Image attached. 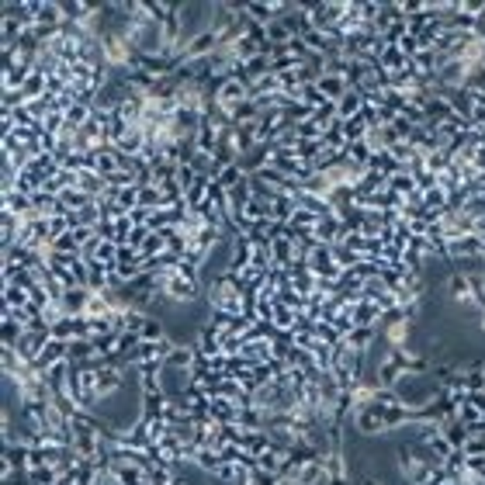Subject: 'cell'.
Instances as JSON below:
<instances>
[{"mask_svg":"<svg viewBox=\"0 0 485 485\" xmlns=\"http://www.w3.org/2000/svg\"><path fill=\"white\" fill-rule=\"evenodd\" d=\"M368 132H371V125H368L364 115H354V118L343 122V135H347V142H364Z\"/></svg>","mask_w":485,"mask_h":485,"instance_id":"cell-8","label":"cell"},{"mask_svg":"<svg viewBox=\"0 0 485 485\" xmlns=\"http://www.w3.org/2000/svg\"><path fill=\"white\" fill-rule=\"evenodd\" d=\"M447 292L454 302H471V278L468 274H450L447 278Z\"/></svg>","mask_w":485,"mask_h":485,"instance_id":"cell-9","label":"cell"},{"mask_svg":"<svg viewBox=\"0 0 485 485\" xmlns=\"http://www.w3.org/2000/svg\"><path fill=\"white\" fill-rule=\"evenodd\" d=\"M91 295H94V292H87V288H73V292H66V298L59 302V305H63V316H84Z\"/></svg>","mask_w":485,"mask_h":485,"instance_id":"cell-5","label":"cell"},{"mask_svg":"<svg viewBox=\"0 0 485 485\" xmlns=\"http://www.w3.org/2000/svg\"><path fill=\"white\" fill-rule=\"evenodd\" d=\"M464 454H468V457H485V437H468Z\"/></svg>","mask_w":485,"mask_h":485,"instance_id":"cell-23","label":"cell"},{"mask_svg":"<svg viewBox=\"0 0 485 485\" xmlns=\"http://www.w3.org/2000/svg\"><path fill=\"white\" fill-rule=\"evenodd\" d=\"M4 211H11V215H18V218H28V215H35L32 194H21L18 187L4 191Z\"/></svg>","mask_w":485,"mask_h":485,"instance_id":"cell-2","label":"cell"},{"mask_svg":"<svg viewBox=\"0 0 485 485\" xmlns=\"http://www.w3.org/2000/svg\"><path fill=\"white\" fill-rule=\"evenodd\" d=\"M350 319H354V326H368V330H378L381 326V309L374 305V302H357L354 309H350Z\"/></svg>","mask_w":485,"mask_h":485,"instance_id":"cell-3","label":"cell"},{"mask_svg":"<svg viewBox=\"0 0 485 485\" xmlns=\"http://www.w3.org/2000/svg\"><path fill=\"white\" fill-rule=\"evenodd\" d=\"M250 173L247 170H242L239 163H232V167H225V170H218V177H215V184L218 187H225V191H232V187H239L242 180H247Z\"/></svg>","mask_w":485,"mask_h":485,"instance_id":"cell-10","label":"cell"},{"mask_svg":"<svg viewBox=\"0 0 485 485\" xmlns=\"http://www.w3.org/2000/svg\"><path fill=\"white\" fill-rule=\"evenodd\" d=\"M94 198L87 194V191H80V187H70V191H63L59 194V205H63V211L70 215V211H80V208H87Z\"/></svg>","mask_w":485,"mask_h":485,"instance_id":"cell-7","label":"cell"},{"mask_svg":"<svg viewBox=\"0 0 485 485\" xmlns=\"http://www.w3.org/2000/svg\"><path fill=\"white\" fill-rule=\"evenodd\" d=\"M374 336H378V330H368V326H354V330H350V336H347V347H354L357 354H368V350L374 347Z\"/></svg>","mask_w":485,"mask_h":485,"instance_id":"cell-6","label":"cell"},{"mask_svg":"<svg viewBox=\"0 0 485 485\" xmlns=\"http://www.w3.org/2000/svg\"><path fill=\"white\" fill-rule=\"evenodd\" d=\"M340 118V111H336V101H323L316 111H312V122L319 125V129H326L330 122H336Z\"/></svg>","mask_w":485,"mask_h":485,"instance_id":"cell-18","label":"cell"},{"mask_svg":"<svg viewBox=\"0 0 485 485\" xmlns=\"http://www.w3.org/2000/svg\"><path fill=\"white\" fill-rule=\"evenodd\" d=\"M319 91H323V97H326V101H340L350 87H347V80H343V77H319Z\"/></svg>","mask_w":485,"mask_h":485,"instance_id":"cell-12","label":"cell"},{"mask_svg":"<svg viewBox=\"0 0 485 485\" xmlns=\"http://www.w3.org/2000/svg\"><path fill=\"white\" fill-rule=\"evenodd\" d=\"M298 101H302V104H309V108L316 111V108H319V104H323L326 97H323V91H319V84H305V87L298 91Z\"/></svg>","mask_w":485,"mask_h":485,"instance_id":"cell-21","label":"cell"},{"mask_svg":"<svg viewBox=\"0 0 485 485\" xmlns=\"http://www.w3.org/2000/svg\"><path fill=\"white\" fill-rule=\"evenodd\" d=\"M59 482V471L53 464H42V468H28V485H56Z\"/></svg>","mask_w":485,"mask_h":485,"instance_id":"cell-16","label":"cell"},{"mask_svg":"<svg viewBox=\"0 0 485 485\" xmlns=\"http://www.w3.org/2000/svg\"><path fill=\"white\" fill-rule=\"evenodd\" d=\"M361 108H364V97L357 94V91H347L340 101H336V111H340V118L347 122V118H354V115H361Z\"/></svg>","mask_w":485,"mask_h":485,"instance_id":"cell-13","label":"cell"},{"mask_svg":"<svg viewBox=\"0 0 485 485\" xmlns=\"http://www.w3.org/2000/svg\"><path fill=\"white\" fill-rule=\"evenodd\" d=\"M316 340L326 343V347H336V343H343V333L333 323H316Z\"/></svg>","mask_w":485,"mask_h":485,"instance_id":"cell-19","label":"cell"},{"mask_svg":"<svg viewBox=\"0 0 485 485\" xmlns=\"http://www.w3.org/2000/svg\"><path fill=\"white\" fill-rule=\"evenodd\" d=\"M271 323H274V330L292 333V330H295V323H298V316H295L288 305H281V302H278V309H274V319H271Z\"/></svg>","mask_w":485,"mask_h":485,"instance_id":"cell-17","label":"cell"},{"mask_svg":"<svg viewBox=\"0 0 485 485\" xmlns=\"http://www.w3.org/2000/svg\"><path fill=\"white\" fill-rule=\"evenodd\" d=\"M94 357H97V350L91 340H70V364H87Z\"/></svg>","mask_w":485,"mask_h":485,"instance_id":"cell-15","label":"cell"},{"mask_svg":"<svg viewBox=\"0 0 485 485\" xmlns=\"http://www.w3.org/2000/svg\"><path fill=\"white\" fill-rule=\"evenodd\" d=\"M94 229H97V236H101V239L115 242V222H111V218H101V222H97ZM115 247H118V242H115Z\"/></svg>","mask_w":485,"mask_h":485,"instance_id":"cell-24","label":"cell"},{"mask_svg":"<svg viewBox=\"0 0 485 485\" xmlns=\"http://www.w3.org/2000/svg\"><path fill=\"white\" fill-rule=\"evenodd\" d=\"M32 305V295L18 285H4V309H28Z\"/></svg>","mask_w":485,"mask_h":485,"instance_id":"cell-14","label":"cell"},{"mask_svg":"<svg viewBox=\"0 0 485 485\" xmlns=\"http://www.w3.org/2000/svg\"><path fill=\"white\" fill-rule=\"evenodd\" d=\"M364 485H385V482H378V478H371V475H368V478H364Z\"/></svg>","mask_w":485,"mask_h":485,"instance_id":"cell-26","label":"cell"},{"mask_svg":"<svg viewBox=\"0 0 485 485\" xmlns=\"http://www.w3.org/2000/svg\"><path fill=\"white\" fill-rule=\"evenodd\" d=\"M309 271L316 278H326V281H336L343 274L340 264H336V257H333V247H326V242H319V247L309 254Z\"/></svg>","mask_w":485,"mask_h":485,"instance_id":"cell-1","label":"cell"},{"mask_svg":"<svg viewBox=\"0 0 485 485\" xmlns=\"http://www.w3.org/2000/svg\"><path fill=\"white\" fill-rule=\"evenodd\" d=\"M139 333H142V340H163V336H167V330H163V323H160L156 316H149V319L142 323Z\"/></svg>","mask_w":485,"mask_h":485,"instance_id":"cell-22","label":"cell"},{"mask_svg":"<svg viewBox=\"0 0 485 485\" xmlns=\"http://www.w3.org/2000/svg\"><path fill=\"white\" fill-rule=\"evenodd\" d=\"M229 115H232V125H254V122L260 118V108H257V104H254V101L247 97L242 104H236V108H232Z\"/></svg>","mask_w":485,"mask_h":485,"instance_id":"cell-11","label":"cell"},{"mask_svg":"<svg viewBox=\"0 0 485 485\" xmlns=\"http://www.w3.org/2000/svg\"><path fill=\"white\" fill-rule=\"evenodd\" d=\"M440 430H444V440H447L454 450H464V444H468V437H471V433H468V426H464L457 416L444 419V423H440Z\"/></svg>","mask_w":485,"mask_h":485,"instance_id":"cell-4","label":"cell"},{"mask_svg":"<svg viewBox=\"0 0 485 485\" xmlns=\"http://www.w3.org/2000/svg\"><path fill=\"white\" fill-rule=\"evenodd\" d=\"M330 485H350L347 475H330Z\"/></svg>","mask_w":485,"mask_h":485,"instance_id":"cell-25","label":"cell"},{"mask_svg":"<svg viewBox=\"0 0 485 485\" xmlns=\"http://www.w3.org/2000/svg\"><path fill=\"white\" fill-rule=\"evenodd\" d=\"M447 485H454V482H447Z\"/></svg>","mask_w":485,"mask_h":485,"instance_id":"cell-27","label":"cell"},{"mask_svg":"<svg viewBox=\"0 0 485 485\" xmlns=\"http://www.w3.org/2000/svg\"><path fill=\"white\" fill-rule=\"evenodd\" d=\"M49 250H56V254H70V257H80V242H77V236H73V232H66V236L53 239V247H49Z\"/></svg>","mask_w":485,"mask_h":485,"instance_id":"cell-20","label":"cell"}]
</instances>
